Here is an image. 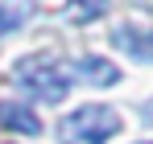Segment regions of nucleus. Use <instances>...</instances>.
I'll use <instances>...</instances> for the list:
<instances>
[{
    "label": "nucleus",
    "instance_id": "nucleus-1",
    "mask_svg": "<svg viewBox=\"0 0 153 144\" xmlns=\"http://www.w3.org/2000/svg\"><path fill=\"white\" fill-rule=\"evenodd\" d=\"M120 132V115L108 103H83L58 123V140L62 144H108Z\"/></svg>",
    "mask_w": 153,
    "mask_h": 144
},
{
    "label": "nucleus",
    "instance_id": "nucleus-2",
    "mask_svg": "<svg viewBox=\"0 0 153 144\" xmlns=\"http://www.w3.org/2000/svg\"><path fill=\"white\" fill-rule=\"evenodd\" d=\"M17 82L42 103H62L66 91H71V74H62V66L54 58H21L17 62Z\"/></svg>",
    "mask_w": 153,
    "mask_h": 144
},
{
    "label": "nucleus",
    "instance_id": "nucleus-3",
    "mask_svg": "<svg viewBox=\"0 0 153 144\" xmlns=\"http://www.w3.org/2000/svg\"><path fill=\"white\" fill-rule=\"evenodd\" d=\"M112 46L124 49L128 58H137V62H153V29L141 21H124L112 29Z\"/></svg>",
    "mask_w": 153,
    "mask_h": 144
},
{
    "label": "nucleus",
    "instance_id": "nucleus-4",
    "mask_svg": "<svg viewBox=\"0 0 153 144\" xmlns=\"http://www.w3.org/2000/svg\"><path fill=\"white\" fill-rule=\"evenodd\" d=\"M0 128L21 132V136H42V120H37V111H33L29 103H13V99L0 103Z\"/></svg>",
    "mask_w": 153,
    "mask_h": 144
},
{
    "label": "nucleus",
    "instance_id": "nucleus-5",
    "mask_svg": "<svg viewBox=\"0 0 153 144\" xmlns=\"http://www.w3.org/2000/svg\"><path fill=\"white\" fill-rule=\"evenodd\" d=\"M79 82H91V87H116L120 82V70L108 62V58H95V54H87V58H79L75 62V74Z\"/></svg>",
    "mask_w": 153,
    "mask_h": 144
},
{
    "label": "nucleus",
    "instance_id": "nucleus-6",
    "mask_svg": "<svg viewBox=\"0 0 153 144\" xmlns=\"http://www.w3.org/2000/svg\"><path fill=\"white\" fill-rule=\"evenodd\" d=\"M103 8H108V0H71V8H66V21L71 25H87L103 17Z\"/></svg>",
    "mask_w": 153,
    "mask_h": 144
},
{
    "label": "nucleus",
    "instance_id": "nucleus-7",
    "mask_svg": "<svg viewBox=\"0 0 153 144\" xmlns=\"http://www.w3.org/2000/svg\"><path fill=\"white\" fill-rule=\"evenodd\" d=\"M21 25H25V8H17V4H0V37L13 33V29H21Z\"/></svg>",
    "mask_w": 153,
    "mask_h": 144
},
{
    "label": "nucleus",
    "instance_id": "nucleus-8",
    "mask_svg": "<svg viewBox=\"0 0 153 144\" xmlns=\"http://www.w3.org/2000/svg\"><path fill=\"white\" fill-rule=\"evenodd\" d=\"M145 120H149V123H153V103H145Z\"/></svg>",
    "mask_w": 153,
    "mask_h": 144
},
{
    "label": "nucleus",
    "instance_id": "nucleus-9",
    "mask_svg": "<svg viewBox=\"0 0 153 144\" xmlns=\"http://www.w3.org/2000/svg\"><path fill=\"white\" fill-rule=\"evenodd\" d=\"M149 144H153V140H149Z\"/></svg>",
    "mask_w": 153,
    "mask_h": 144
}]
</instances>
